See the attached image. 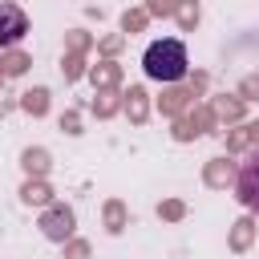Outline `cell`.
<instances>
[{
    "label": "cell",
    "mask_w": 259,
    "mask_h": 259,
    "mask_svg": "<svg viewBox=\"0 0 259 259\" xmlns=\"http://www.w3.org/2000/svg\"><path fill=\"white\" fill-rule=\"evenodd\" d=\"M142 69H146V77H150V81H162V85L182 81V77H186V69H190L186 45H182L178 36H162V40H154V45L146 49V57H142Z\"/></svg>",
    "instance_id": "1"
},
{
    "label": "cell",
    "mask_w": 259,
    "mask_h": 259,
    "mask_svg": "<svg viewBox=\"0 0 259 259\" xmlns=\"http://www.w3.org/2000/svg\"><path fill=\"white\" fill-rule=\"evenodd\" d=\"M235 194H239V202H243L251 214H259V150H255V154H247V162L239 166Z\"/></svg>",
    "instance_id": "2"
},
{
    "label": "cell",
    "mask_w": 259,
    "mask_h": 259,
    "mask_svg": "<svg viewBox=\"0 0 259 259\" xmlns=\"http://www.w3.org/2000/svg\"><path fill=\"white\" fill-rule=\"evenodd\" d=\"M24 32H28V16H24V8H16V4H0V49L20 45Z\"/></svg>",
    "instance_id": "3"
}]
</instances>
